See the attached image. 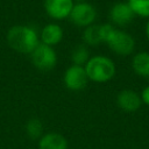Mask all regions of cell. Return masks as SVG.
I'll use <instances>...</instances> for the list:
<instances>
[{
	"label": "cell",
	"mask_w": 149,
	"mask_h": 149,
	"mask_svg": "<svg viewBox=\"0 0 149 149\" xmlns=\"http://www.w3.org/2000/svg\"><path fill=\"white\" fill-rule=\"evenodd\" d=\"M144 31H146V36H147V40L149 41V19L146 23V28H144Z\"/></svg>",
	"instance_id": "19"
},
{
	"label": "cell",
	"mask_w": 149,
	"mask_h": 149,
	"mask_svg": "<svg viewBox=\"0 0 149 149\" xmlns=\"http://www.w3.org/2000/svg\"><path fill=\"white\" fill-rule=\"evenodd\" d=\"M73 5V0H44L43 2L48 16L57 21L69 19Z\"/></svg>",
	"instance_id": "7"
},
{
	"label": "cell",
	"mask_w": 149,
	"mask_h": 149,
	"mask_svg": "<svg viewBox=\"0 0 149 149\" xmlns=\"http://www.w3.org/2000/svg\"><path fill=\"white\" fill-rule=\"evenodd\" d=\"M8 45L20 54H31L40 44L37 30L28 24H16L9 28L6 35Z\"/></svg>",
	"instance_id": "1"
},
{
	"label": "cell",
	"mask_w": 149,
	"mask_h": 149,
	"mask_svg": "<svg viewBox=\"0 0 149 149\" xmlns=\"http://www.w3.org/2000/svg\"><path fill=\"white\" fill-rule=\"evenodd\" d=\"M68 147L65 136L56 132L44 133L38 139V149H68Z\"/></svg>",
	"instance_id": "11"
},
{
	"label": "cell",
	"mask_w": 149,
	"mask_h": 149,
	"mask_svg": "<svg viewBox=\"0 0 149 149\" xmlns=\"http://www.w3.org/2000/svg\"><path fill=\"white\" fill-rule=\"evenodd\" d=\"M116 104L122 111L132 113V112L137 111L141 107L142 100H141V97L139 93H136L133 90L126 88V90H122L118 93Z\"/></svg>",
	"instance_id": "9"
},
{
	"label": "cell",
	"mask_w": 149,
	"mask_h": 149,
	"mask_svg": "<svg viewBox=\"0 0 149 149\" xmlns=\"http://www.w3.org/2000/svg\"><path fill=\"white\" fill-rule=\"evenodd\" d=\"M31 62L35 68L41 71H50L57 64V54L54 47L40 43L30 54Z\"/></svg>",
	"instance_id": "4"
},
{
	"label": "cell",
	"mask_w": 149,
	"mask_h": 149,
	"mask_svg": "<svg viewBox=\"0 0 149 149\" xmlns=\"http://www.w3.org/2000/svg\"><path fill=\"white\" fill-rule=\"evenodd\" d=\"M74 1H76V2H80V1H86V0H73V2H74Z\"/></svg>",
	"instance_id": "20"
},
{
	"label": "cell",
	"mask_w": 149,
	"mask_h": 149,
	"mask_svg": "<svg viewBox=\"0 0 149 149\" xmlns=\"http://www.w3.org/2000/svg\"><path fill=\"white\" fill-rule=\"evenodd\" d=\"M81 38L86 45H92L95 47L100 44L101 37H100V30H99V24H91L86 28H84Z\"/></svg>",
	"instance_id": "13"
},
{
	"label": "cell",
	"mask_w": 149,
	"mask_h": 149,
	"mask_svg": "<svg viewBox=\"0 0 149 149\" xmlns=\"http://www.w3.org/2000/svg\"><path fill=\"white\" fill-rule=\"evenodd\" d=\"M97 16V9L92 3L87 1H80L73 5L69 19L74 26L86 28L91 24H94Z\"/></svg>",
	"instance_id": "3"
},
{
	"label": "cell",
	"mask_w": 149,
	"mask_h": 149,
	"mask_svg": "<svg viewBox=\"0 0 149 149\" xmlns=\"http://www.w3.org/2000/svg\"><path fill=\"white\" fill-rule=\"evenodd\" d=\"M88 58H90L88 49L84 44L77 45L71 52V61H72V64H74V65L84 66L86 64V62L88 61Z\"/></svg>",
	"instance_id": "14"
},
{
	"label": "cell",
	"mask_w": 149,
	"mask_h": 149,
	"mask_svg": "<svg viewBox=\"0 0 149 149\" xmlns=\"http://www.w3.org/2000/svg\"><path fill=\"white\" fill-rule=\"evenodd\" d=\"M135 14L127 1L115 2L109 9V20L113 26L125 27L130 23Z\"/></svg>",
	"instance_id": "8"
},
{
	"label": "cell",
	"mask_w": 149,
	"mask_h": 149,
	"mask_svg": "<svg viewBox=\"0 0 149 149\" xmlns=\"http://www.w3.org/2000/svg\"><path fill=\"white\" fill-rule=\"evenodd\" d=\"M116 28L112 24V23H104V24H99V30H100V37L101 41L104 43H106L108 41V38L112 36V34L114 33Z\"/></svg>",
	"instance_id": "17"
},
{
	"label": "cell",
	"mask_w": 149,
	"mask_h": 149,
	"mask_svg": "<svg viewBox=\"0 0 149 149\" xmlns=\"http://www.w3.org/2000/svg\"><path fill=\"white\" fill-rule=\"evenodd\" d=\"M108 48L119 56H128L133 54L135 49V40L134 37L120 29H115L112 36L106 42Z\"/></svg>",
	"instance_id": "5"
},
{
	"label": "cell",
	"mask_w": 149,
	"mask_h": 149,
	"mask_svg": "<svg viewBox=\"0 0 149 149\" xmlns=\"http://www.w3.org/2000/svg\"><path fill=\"white\" fill-rule=\"evenodd\" d=\"M38 36H40V43L55 47L59 44L61 41L63 40L64 31L58 23H48L41 29Z\"/></svg>",
	"instance_id": "10"
},
{
	"label": "cell",
	"mask_w": 149,
	"mask_h": 149,
	"mask_svg": "<svg viewBox=\"0 0 149 149\" xmlns=\"http://www.w3.org/2000/svg\"><path fill=\"white\" fill-rule=\"evenodd\" d=\"M148 79H149V76H148Z\"/></svg>",
	"instance_id": "21"
},
{
	"label": "cell",
	"mask_w": 149,
	"mask_h": 149,
	"mask_svg": "<svg viewBox=\"0 0 149 149\" xmlns=\"http://www.w3.org/2000/svg\"><path fill=\"white\" fill-rule=\"evenodd\" d=\"M135 16L149 19V0H127Z\"/></svg>",
	"instance_id": "16"
},
{
	"label": "cell",
	"mask_w": 149,
	"mask_h": 149,
	"mask_svg": "<svg viewBox=\"0 0 149 149\" xmlns=\"http://www.w3.org/2000/svg\"><path fill=\"white\" fill-rule=\"evenodd\" d=\"M140 97H141L142 104H144V105L149 106V85H147V86L142 90V92H141Z\"/></svg>",
	"instance_id": "18"
},
{
	"label": "cell",
	"mask_w": 149,
	"mask_h": 149,
	"mask_svg": "<svg viewBox=\"0 0 149 149\" xmlns=\"http://www.w3.org/2000/svg\"><path fill=\"white\" fill-rule=\"evenodd\" d=\"M88 80L94 83H107L115 76L116 68L114 62L104 55H95L88 58L84 65Z\"/></svg>",
	"instance_id": "2"
},
{
	"label": "cell",
	"mask_w": 149,
	"mask_h": 149,
	"mask_svg": "<svg viewBox=\"0 0 149 149\" xmlns=\"http://www.w3.org/2000/svg\"><path fill=\"white\" fill-rule=\"evenodd\" d=\"M24 129H26L27 135L33 140H37L44 134L43 133V123L41 122V120H38L36 118L28 120L24 126Z\"/></svg>",
	"instance_id": "15"
},
{
	"label": "cell",
	"mask_w": 149,
	"mask_h": 149,
	"mask_svg": "<svg viewBox=\"0 0 149 149\" xmlns=\"http://www.w3.org/2000/svg\"><path fill=\"white\" fill-rule=\"evenodd\" d=\"M63 81L65 87L70 91H80L86 86L88 78L84 66L72 64L65 70L63 74Z\"/></svg>",
	"instance_id": "6"
},
{
	"label": "cell",
	"mask_w": 149,
	"mask_h": 149,
	"mask_svg": "<svg viewBox=\"0 0 149 149\" xmlns=\"http://www.w3.org/2000/svg\"><path fill=\"white\" fill-rule=\"evenodd\" d=\"M132 69L133 71L141 77L149 76V52L139 51L132 58Z\"/></svg>",
	"instance_id": "12"
}]
</instances>
